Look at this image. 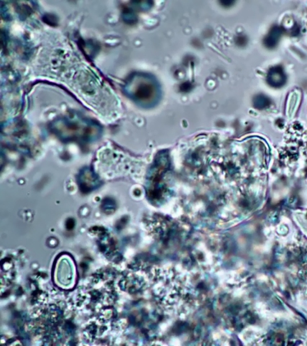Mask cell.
Returning <instances> with one entry per match:
<instances>
[{
  "label": "cell",
  "mask_w": 307,
  "mask_h": 346,
  "mask_svg": "<svg viewBox=\"0 0 307 346\" xmlns=\"http://www.w3.org/2000/svg\"><path fill=\"white\" fill-rule=\"evenodd\" d=\"M128 93L140 103L147 105L155 102L158 96V86L147 75H133L127 83Z\"/></svg>",
  "instance_id": "1"
},
{
  "label": "cell",
  "mask_w": 307,
  "mask_h": 346,
  "mask_svg": "<svg viewBox=\"0 0 307 346\" xmlns=\"http://www.w3.org/2000/svg\"><path fill=\"white\" fill-rule=\"evenodd\" d=\"M285 81V76L282 70L279 68L273 69L268 75V82L273 86H282Z\"/></svg>",
  "instance_id": "2"
}]
</instances>
